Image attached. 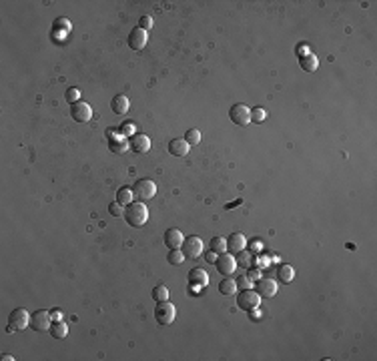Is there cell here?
I'll return each instance as SVG.
<instances>
[{"instance_id":"obj_1","label":"cell","mask_w":377,"mask_h":361,"mask_svg":"<svg viewBox=\"0 0 377 361\" xmlns=\"http://www.w3.org/2000/svg\"><path fill=\"white\" fill-rule=\"evenodd\" d=\"M148 219V209L145 207V203L141 201H132L131 205H127L125 209V221L131 225V227H143Z\"/></svg>"},{"instance_id":"obj_2","label":"cell","mask_w":377,"mask_h":361,"mask_svg":"<svg viewBox=\"0 0 377 361\" xmlns=\"http://www.w3.org/2000/svg\"><path fill=\"white\" fill-rule=\"evenodd\" d=\"M261 305V295L257 291H253L251 287L249 289H241V293H237V307L243 309L247 313L259 309Z\"/></svg>"},{"instance_id":"obj_3","label":"cell","mask_w":377,"mask_h":361,"mask_svg":"<svg viewBox=\"0 0 377 361\" xmlns=\"http://www.w3.org/2000/svg\"><path fill=\"white\" fill-rule=\"evenodd\" d=\"M132 195L137 197L139 201H148V199H153L155 195H157V185H155V180H150V179H139L137 183L132 185Z\"/></svg>"},{"instance_id":"obj_4","label":"cell","mask_w":377,"mask_h":361,"mask_svg":"<svg viewBox=\"0 0 377 361\" xmlns=\"http://www.w3.org/2000/svg\"><path fill=\"white\" fill-rule=\"evenodd\" d=\"M26 327H30V313L24 307L12 309L8 315V331H22Z\"/></svg>"},{"instance_id":"obj_5","label":"cell","mask_w":377,"mask_h":361,"mask_svg":"<svg viewBox=\"0 0 377 361\" xmlns=\"http://www.w3.org/2000/svg\"><path fill=\"white\" fill-rule=\"evenodd\" d=\"M175 305L167 301H157V309H155V319L159 325H171L175 321Z\"/></svg>"},{"instance_id":"obj_6","label":"cell","mask_w":377,"mask_h":361,"mask_svg":"<svg viewBox=\"0 0 377 361\" xmlns=\"http://www.w3.org/2000/svg\"><path fill=\"white\" fill-rule=\"evenodd\" d=\"M203 249H205L203 241H201L199 237H195V235L187 237V239L183 241V245H180V251H183L185 259H197V257H201V255H203Z\"/></svg>"},{"instance_id":"obj_7","label":"cell","mask_w":377,"mask_h":361,"mask_svg":"<svg viewBox=\"0 0 377 361\" xmlns=\"http://www.w3.org/2000/svg\"><path fill=\"white\" fill-rule=\"evenodd\" d=\"M50 323H52V317H50L49 311L38 309L34 313H30V329H33V331H38V333H42V331H49L50 329Z\"/></svg>"},{"instance_id":"obj_8","label":"cell","mask_w":377,"mask_h":361,"mask_svg":"<svg viewBox=\"0 0 377 361\" xmlns=\"http://www.w3.org/2000/svg\"><path fill=\"white\" fill-rule=\"evenodd\" d=\"M215 267H217V271L223 275V277H229V275H233L235 273V269H237V261H235V255H231V253H221V255H217V261H215Z\"/></svg>"},{"instance_id":"obj_9","label":"cell","mask_w":377,"mask_h":361,"mask_svg":"<svg viewBox=\"0 0 377 361\" xmlns=\"http://www.w3.org/2000/svg\"><path fill=\"white\" fill-rule=\"evenodd\" d=\"M229 118H231V123H235L239 127H245L251 123V109L245 107V104H233L229 111Z\"/></svg>"},{"instance_id":"obj_10","label":"cell","mask_w":377,"mask_h":361,"mask_svg":"<svg viewBox=\"0 0 377 361\" xmlns=\"http://www.w3.org/2000/svg\"><path fill=\"white\" fill-rule=\"evenodd\" d=\"M70 116L77 120V123H86V120H90V116H93V109H90V104L88 102H74L70 104Z\"/></svg>"},{"instance_id":"obj_11","label":"cell","mask_w":377,"mask_h":361,"mask_svg":"<svg viewBox=\"0 0 377 361\" xmlns=\"http://www.w3.org/2000/svg\"><path fill=\"white\" fill-rule=\"evenodd\" d=\"M147 40H148V36H147V30H143V28H132L131 33H129V47L132 49V50H143L145 47H147Z\"/></svg>"},{"instance_id":"obj_12","label":"cell","mask_w":377,"mask_h":361,"mask_svg":"<svg viewBox=\"0 0 377 361\" xmlns=\"http://www.w3.org/2000/svg\"><path fill=\"white\" fill-rule=\"evenodd\" d=\"M255 291H257L261 297H273L277 293V283L269 277H259L255 281Z\"/></svg>"},{"instance_id":"obj_13","label":"cell","mask_w":377,"mask_h":361,"mask_svg":"<svg viewBox=\"0 0 377 361\" xmlns=\"http://www.w3.org/2000/svg\"><path fill=\"white\" fill-rule=\"evenodd\" d=\"M245 245H247V239H245L243 233H231V235L227 237V251H229L231 255H237L239 251H243Z\"/></svg>"},{"instance_id":"obj_14","label":"cell","mask_w":377,"mask_h":361,"mask_svg":"<svg viewBox=\"0 0 377 361\" xmlns=\"http://www.w3.org/2000/svg\"><path fill=\"white\" fill-rule=\"evenodd\" d=\"M189 283L193 285V287H207L209 273L205 269H201V267H195V269L189 271Z\"/></svg>"},{"instance_id":"obj_15","label":"cell","mask_w":377,"mask_h":361,"mask_svg":"<svg viewBox=\"0 0 377 361\" xmlns=\"http://www.w3.org/2000/svg\"><path fill=\"white\" fill-rule=\"evenodd\" d=\"M183 241H185V237L179 229H167L164 231V245H167L169 249H180Z\"/></svg>"},{"instance_id":"obj_16","label":"cell","mask_w":377,"mask_h":361,"mask_svg":"<svg viewBox=\"0 0 377 361\" xmlns=\"http://www.w3.org/2000/svg\"><path fill=\"white\" fill-rule=\"evenodd\" d=\"M131 148L134 150V153H147V150L150 148V139L147 137V134H132L131 137Z\"/></svg>"},{"instance_id":"obj_17","label":"cell","mask_w":377,"mask_h":361,"mask_svg":"<svg viewBox=\"0 0 377 361\" xmlns=\"http://www.w3.org/2000/svg\"><path fill=\"white\" fill-rule=\"evenodd\" d=\"M169 153L175 157H185L189 155V143L185 139H173L169 143Z\"/></svg>"},{"instance_id":"obj_18","label":"cell","mask_w":377,"mask_h":361,"mask_svg":"<svg viewBox=\"0 0 377 361\" xmlns=\"http://www.w3.org/2000/svg\"><path fill=\"white\" fill-rule=\"evenodd\" d=\"M129 107H131V102H129V98H127L125 95H116V97L111 100V109H113V113H116V115H127V113H129Z\"/></svg>"},{"instance_id":"obj_19","label":"cell","mask_w":377,"mask_h":361,"mask_svg":"<svg viewBox=\"0 0 377 361\" xmlns=\"http://www.w3.org/2000/svg\"><path fill=\"white\" fill-rule=\"evenodd\" d=\"M49 333H50L54 339H65V337L68 335V325H66L63 319H56V321L50 323Z\"/></svg>"},{"instance_id":"obj_20","label":"cell","mask_w":377,"mask_h":361,"mask_svg":"<svg viewBox=\"0 0 377 361\" xmlns=\"http://www.w3.org/2000/svg\"><path fill=\"white\" fill-rule=\"evenodd\" d=\"M299 65H301V68L307 70V72H315V70H317V66H319V60H317V56H315V54L309 52V54L299 58Z\"/></svg>"},{"instance_id":"obj_21","label":"cell","mask_w":377,"mask_h":361,"mask_svg":"<svg viewBox=\"0 0 377 361\" xmlns=\"http://www.w3.org/2000/svg\"><path fill=\"white\" fill-rule=\"evenodd\" d=\"M293 277H295V271H293L291 265H279V269H277V279L281 283H291Z\"/></svg>"},{"instance_id":"obj_22","label":"cell","mask_w":377,"mask_h":361,"mask_svg":"<svg viewBox=\"0 0 377 361\" xmlns=\"http://www.w3.org/2000/svg\"><path fill=\"white\" fill-rule=\"evenodd\" d=\"M219 293H221V295H235V293H237V283H235V279L225 277V279L219 283Z\"/></svg>"},{"instance_id":"obj_23","label":"cell","mask_w":377,"mask_h":361,"mask_svg":"<svg viewBox=\"0 0 377 361\" xmlns=\"http://www.w3.org/2000/svg\"><path fill=\"white\" fill-rule=\"evenodd\" d=\"M132 199H134L132 189H129V187H120V189L116 191V203H118V205H131Z\"/></svg>"},{"instance_id":"obj_24","label":"cell","mask_w":377,"mask_h":361,"mask_svg":"<svg viewBox=\"0 0 377 361\" xmlns=\"http://www.w3.org/2000/svg\"><path fill=\"white\" fill-rule=\"evenodd\" d=\"M209 247H211V251H213V253L221 255V253L227 251V239H223V237H213V239H211V243H209Z\"/></svg>"},{"instance_id":"obj_25","label":"cell","mask_w":377,"mask_h":361,"mask_svg":"<svg viewBox=\"0 0 377 361\" xmlns=\"http://www.w3.org/2000/svg\"><path fill=\"white\" fill-rule=\"evenodd\" d=\"M235 261H237V265L239 267H245V269H249L251 267V261H253V255L249 253V251H239L237 255H235Z\"/></svg>"},{"instance_id":"obj_26","label":"cell","mask_w":377,"mask_h":361,"mask_svg":"<svg viewBox=\"0 0 377 361\" xmlns=\"http://www.w3.org/2000/svg\"><path fill=\"white\" fill-rule=\"evenodd\" d=\"M167 261H169L171 265H180V263L185 261V255H183V251H180V249H169Z\"/></svg>"},{"instance_id":"obj_27","label":"cell","mask_w":377,"mask_h":361,"mask_svg":"<svg viewBox=\"0 0 377 361\" xmlns=\"http://www.w3.org/2000/svg\"><path fill=\"white\" fill-rule=\"evenodd\" d=\"M185 141L189 143V147L199 145V143H201V132H199L197 129H189V131L185 132Z\"/></svg>"},{"instance_id":"obj_28","label":"cell","mask_w":377,"mask_h":361,"mask_svg":"<svg viewBox=\"0 0 377 361\" xmlns=\"http://www.w3.org/2000/svg\"><path fill=\"white\" fill-rule=\"evenodd\" d=\"M153 299L155 301H167L169 299V289L164 287V285H157L153 289Z\"/></svg>"},{"instance_id":"obj_29","label":"cell","mask_w":377,"mask_h":361,"mask_svg":"<svg viewBox=\"0 0 377 361\" xmlns=\"http://www.w3.org/2000/svg\"><path fill=\"white\" fill-rule=\"evenodd\" d=\"M65 98H66V100H68L70 104L79 102V98H81V90H79V88H74V86L66 88V93H65Z\"/></svg>"},{"instance_id":"obj_30","label":"cell","mask_w":377,"mask_h":361,"mask_svg":"<svg viewBox=\"0 0 377 361\" xmlns=\"http://www.w3.org/2000/svg\"><path fill=\"white\" fill-rule=\"evenodd\" d=\"M265 116H267V113H265L261 107H255V109L251 111V120H253V123H263Z\"/></svg>"},{"instance_id":"obj_31","label":"cell","mask_w":377,"mask_h":361,"mask_svg":"<svg viewBox=\"0 0 377 361\" xmlns=\"http://www.w3.org/2000/svg\"><path fill=\"white\" fill-rule=\"evenodd\" d=\"M109 213H111L113 217H123V215H125V209H123V205H118V203L115 201V203L109 205Z\"/></svg>"},{"instance_id":"obj_32","label":"cell","mask_w":377,"mask_h":361,"mask_svg":"<svg viewBox=\"0 0 377 361\" xmlns=\"http://www.w3.org/2000/svg\"><path fill=\"white\" fill-rule=\"evenodd\" d=\"M235 283H237V289H249L253 281H249V277H247V275H243V277H237V279H235Z\"/></svg>"},{"instance_id":"obj_33","label":"cell","mask_w":377,"mask_h":361,"mask_svg":"<svg viewBox=\"0 0 377 361\" xmlns=\"http://www.w3.org/2000/svg\"><path fill=\"white\" fill-rule=\"evenodd\" d=\"M247 277H249V281H257V279L261 277V269H259V267H249Z\"/></svg>"},{"instance_id":"obj_34","label":"cell","mask_w":377,"mask_h":361,"mask_svg":"<svg viewBox=\"0 0 377 361\" xmlns=\"http://www.w3.org/2000/svg\"><path fill=\"white\" fill-rule=\"evenodd\" d=\"M150 26H153V20H150V16H143V18H141V22H139V28L148 30Z\"/></svg>"},{"instance_id":"obj_35","label":"cell","mask_w":377,"mask_h":361,"mask_svg":"<svg viewBox=\"0 0 377 361\" xmlns=\"http://www.w3.org/2000/svg\"><path fill=\"white\" fill-rule=\"evenodd\" d=\"M205 259H207V263H213V265H215V261H217V253L209 251V253L205 255Z\"/></svg>"},{"instance_id":"obj_36","label":"cell","mask_w":377,"mask_h":361,"mask_svg":"<svg viewBox=\"0 0 377 361\" xmlns=\"http://www.w3.org/2000/svg\"><path fill=\"white\" fill-rule=\"evenodd\" d=\"M120 131H123L125 134H131V132H132V125H131V123H127V125L120 127Z\"/></svg>"},{"instance_id":"obj_37","label":"cell","mask_w":377,"mask_h":361,"mask_svg":"<svg viewBox=\"0 0 377 361\" xmlns=\"http://www.w3.org/2000/svg\"><path fill=\"white\" fill-rule=\"evenodd\" d=\"M50 317H52V321H56V319H63V313H60L58 309H54V311L50 313Z\"/></svg>"},{"instance_id":"obj_38","label":"cell","mask_w":377,"mask_h":361,"mask_svg":"<svg viewBox=\"0 0 377 361\" xmlns=\"http://www.w3.org/2000/svg\"><path fill=\"white\" fill-rule=\"evenodd\" d=\"M265 265H269V259H267V257H261V259H259V265H257V267L261 269V267H265Z\"/></svg>"}]
</instances>
